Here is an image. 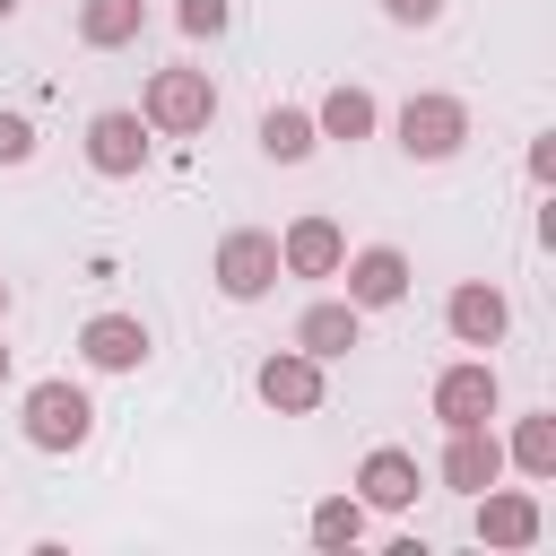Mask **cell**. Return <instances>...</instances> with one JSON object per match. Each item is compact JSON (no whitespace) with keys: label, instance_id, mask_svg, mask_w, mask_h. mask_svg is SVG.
<instances>
[{"label":"cell","instance_id":"52a82bcc","mask_svg":"<svg viewBox=\"0 0 556 556\" xmlns=\"http://www.w3.org/2000/svg\"><path fill=\"white\" fill-rule=\"evenodd\" d=\"M469 504H478V547L521 556V547H539V530H547V513H539L530 486H478Z\"/></svg>","mask_w":556,"mask_h":556},{"label":"cell","instance_id":"2e32d148","mask_svg":"<svg viewBox=\"0 0 556 556\" xmlns=\"http://www.w3.org/2000/svg\"><path fill=\"white\" fill-rule=\"evenodd\" d=\"M374 122H382V104H374V87H356V78H339V87L313 104V130H321V139H348V148L374 139Z\"/></svg>","mask_w":556,"mask_h":556},{"label":"cell","instance_id":"484cf974","mask_svg":"<svg viewBox=\"0 0 556 556\" xmlns=\"http://www.w3.org/2000/svg\"><path fill=\"white\" fill-rule=\"evenodd\" d=\"M0 17H17V0H0Z\"/></svg>","mask_w":556,"mask_h":556},{"label":"cell","instance_id":"5bb4252c","mask_svg":"<svg viewBox=\"0 0 556 556\" xmlns=\"http://www.w3.org/2000/svg\"><path fill=\"white\" fill-rule=\"evenodd\" d=\"M452 495H478V486H495L504 478V443H495V426H452L443 434V469H434Z\"/></svg>","mask_w":556,"mask_h":556},{"label":"cell","instance_id":"8fae6325","mask_svg":"<svg viewBox=\"0 0 556 556\" xmlns=\"http://www.w3.org/2000/svg\"><path fill=\"white\" fill-rule=\"evenodd\" d=\"M443 330H452L460 348H495V339L513 330V304H504V287H486V278H460V287L443 295Z\"/></svg>","mask_w":556,"mask_h":556},{"label":"cell","instance_id":"3957f363","mask_svg":"<svg viewBox=\"0 0 556 556\" xmlns=\"http://www.w3.org/2000/svg\"><path fill=\"white\" fill-rule=\"evenodd\" d=\"M391 130H400V148H408L417 165H452V156L469 148V104L443 96V87H426V96H408V104L391 113Z\"/></svg>","mask_w":556,"mask_h":556},{"label":"cell","instance_id":"44dd1931","mask_svg":"<svg viewBox=\"0 0 556 556\" xmlns=\"http://www.w3.org/2000/svg\"><path fill=\"white\" fill-rule=\"evenodd\" d=\"M226 17H235V0H182V9H174L182 35H226Z\"/></svg>","mask_w":556,"mask_h":556},{"label":"cell","instance_id":"7402d4cb","mask_svg":"<svg viewBox=\"0 0 556 556\" xmlns=\"http://www.w3.org/2000/svg\"><path fill=\"white\" fill-rule=\"evenodd\" d=\"M35 156V122L26 113H0V165H26Z\"/></svg>","mask_w":556,"mask_h":556},{"label":"cell","instance_id":"ac0fdd59","mask_svg":"<svg viewBox=\"0 0 556 556\" xmlns=\"http://www.w3.org/2000/svg\"><path fill=\"white\" fill-rule=\"evenodd\" d=\"M313 148H321V130H313L304 104H269V113H261V156H269V165H304Z\"/></svg>","mask_w":556,"mask_h":556},{"label":"cell","instance_id":"4316f807","mask_svg":"<svg viewBox=\"0 0 556 556\" xmlns=\"http://www.w3.org/2000/svg\"><path fill=\"white\" fill-rule=\"evenodd\" d=\"M0 382H9V348H0Z\"/></svg>","mask_w":556,"mask_h":556},{"label":"cell","instance_id":"d4e9b609","mask_svg":"<svg viewBox=\"0 0 556 556\" xmlns=\"http://www.w3.org/2000/svg\"><path fill=\"white\" fill-rule=\"evenodd\" d=\"M0 321H9V278H0Z\"/></svg>","mask_w":556,"mask_h":556},{"label":"cell","instance_id":"4fadbf2b","mask_svg":"<svg viewBox=\"0 0 556 556\" xmlns=\"http://www.w3.org/2000/svg\"><path fill=\"white\" fill-rule=\"evenodd\" d=\"M78 356H87L96 374H139V365H148V321H139V313H87Z\"/></svg>","mask_w":556,"mask_h":556},{"label":"cell","instance_id":"e0dca14e","mask_svg":"<svg viewBox=\"0 0 556 556\" xmlns=\"http://www.w3.org/2000/svg\"><path fill=\"white\" fill-rule=\"evenodd\" d=\"M139 26H148V0H78V43H87V52L139 43Z\"/></svg>","mask_w":556,"mask_h":556},{"label":"cell","instance_id":"ffe728a7","mask_svg":"<svg viewBox=\"0 0 556 556\" xmlns=\"http://www.w3.org/2000/svg\"><path fill=\"white\" fill-rule=\"evenodd\" d=\"M356 539H365V504H356V495H321V504H313V547L339 556V547H356Z\"/></svg>","mask_w":556,"mask_h":556},{"label":"cell","instance_id":"9a60e30c","mask_svg":"<svg viewBox=\"0 0 556 556\" xmlns=\"http://www.w3.org/2000/svg\"><path fill=\"white\" fill-rule=\"evenodd\" d=\"M356 339H365V313H356L348 295H321V304H304V313H295V348H304V356H321V365H330V356H348Z\"/></svg>","mask_w":556,"mask_h":556},{"label":"cell","instance_id":"cb8c5ba5","mask_svg":"<svg viewBox=\"0 0 556 556\" xmlns=\"http://www.w3.org/2000/svg\"><path fill=\"white\" fill-rule=\"evenodd\" d=\"M530 182H539V191L556 182V130H539V139H530Z\"/></svg>","mask_w":556,"mask_h":556},{"label":"cell","instance_id":"5b68a950","mask_svg":"<svg viewBox=\"0 0 556 556\" xmlns=\"http://www.w3.org/2000/svg\"><path fill=\"white\" fill-rule=\"evenodd\" d=\"M148 113H130V104H104V113H87V165L104 174V182H130L139 165H148Z\"/></svg>","mask_w":556,"mask_h":556},{"label":"cell","instance_id":"30bf717a","mask_svg":"<svg viewBox=\"0 0 556 556\" xmlns=\"http://www.w3.org/2000/svg\"><path fill=\"white\" fill-rule=\"evenodd\" d=\"M339 269H348V304H356V313H391V304L408 295V252H400V243H365V252H348Z\"/></svg>","mask_w":556,"mask_h":556},{"label":"cell","instance_id":"d6986e66","mask_svg":"<svg viewBox=\"0 0 556 556\" xmlns=\"http://www.w3.org/2000/svg\"><path fill=\"white\" fill-rule=\"evenodd\" d=\"M504 469H521V478H556V408H530V417L513 426Z\"/></svg>","mask_w":556,"mask_h":556},{"label":"cell","instance_id":"8992f818","mask_svg":"<svg viewBox=\"0 0 556 556\" xmlns=\"http://www.w3.org/2000/svg\"><path fill=\"white\" fill-rule=\"evenodd\" d=\"M495 408H504V382H495L486 356H460V365L434 374V426H443V434H452V426H486Z\"/></svg>","mask_w":556,"mask_h":556},{"label":"cell","instance_id":"ba28073f","mask_svg":"<svg viewBox=\"0 0 556 556\" xmlns=\"http://www.w3.org/2000/svg\"><path fill=\"white\" fill-rule=\"evenodd\" d=\"M252 391H261V408H278V417H313L330 382H321V356H304V348H278V356H261Z\"/></svg>","mask_w":556,"mask_h":556},{"label":"cell","instance_id":"7c38bea8","mask_svg":"<svg viewBox=\"0 0 556 556\" xmlns=\"http://www.w3.org/2000/svg\"><path fill=\"white\" fill-rule=\"evenodd\" d=\"M417 452H400V443H374L365 460H356V504L365 513H408L417 504Z\"/></svg>","mask_w":556,"mask_h":556},{"label":"cell","instance_id":"7a4b0ae2","mask_svg":"<svg viewBox=\"0 0 556 556\" xmlns=\"http://www.w3.org/2000/svg\"><path fill=\"white\" fill-rule=\"evenodd\" d=\"M139 113H148L156 139H200L217 122V78L208 70H156L148 96H139Z\"/></svg>","mask_w":556,"mask_h":556},{"label":"cell","instance_id":"277c9868","mask_svg":"<svg viewBox=\"0 0 556 556\" xmlns=\"http://www.w3.org/2000/svg\"><path fill=\"white\" fill-rule=\"evenodd\" d=\"M208 278H217V295H226V304H261V295L278 287V235H261V226H235V235H217V261H208Z\"/></svg>","mask_w":556,"mask_h":556},{"label":"cell","instance_id":"9c48e42d","mask_svg":"<svg viewBox=\"0 0 556 556\" xmlns=\"http://www.w3.org/2000/svg\"><path fill=\"white\" fill-rule=\"evenodd\" d=\"M339 261H348V235H339V217H321V208H304V217L278 235V269H287V278H339Z\"/></svg>","mask_w":556,"mask_h":556},{"label":"cell","instance_id":"603a6c76","mask_svg":"<svg viewBox=\"0 0 556 556\" xmlns=\"http://www.w3.org/2000/svg\"><path fill=\"white\" fill-rule=\"evenodd\" d=\"M443 9H452V0H382L391 26H443Z\"/></svg>","mask_w":556,"mask_h":556},{"label":"cell","instance_id":"6da1fadb","mask_svg":"<svg viewBox=\"0 0 556 556\" xmlns=\"http://www.w3.org/2000/svg\"><path fill=\"white\" fill-rule=\"evenodd\" d=\"M17 434H26L35 452H78V443L96 434V400H87L70 374H43V382H26V400H17Z\"/></svg>","mask_w":556,"mask_h":556}]
</instances>
